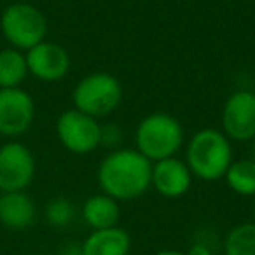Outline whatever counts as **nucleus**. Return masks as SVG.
Returning a JSON list of instances; mask_svg holds the SVG:
<instances>
[{"label": "nucleus", "mask_w": 255, "mask_h": 255, "mask_svg": "<svg viewBox=\"0 0 255 255\" xmlns=\"http://www.w3.org/2000/svg\"><path fill=\"white\" fill-rule=\"evenodd\" d=\"M254 219H255V201H254Z\"/></svg>", "instance_id": "obj_24"}, {"label": "nucleus", "mask_w": 255, "mask_h": 255, "mask_svg": "<svg viewBox=\"0 0 255 255\" xmlns=\"http://www.w3.org/2000/svg\"><path fill=\"white\" fill-rule=\"evenodd\" d=\"M35 119V103L21 88H0V135L19 136Z\"/></svg>", "instance_id": "obj_9"}, {"label": "nucleus", "mask_w": 255, "mask_h": 255, "mask_svg": "<svg viewBox=\"0 0 255 255\" xmlns=\"http://www.w3.org/2000/svg\"><path fill=\"white\" fill-rule=\"evenodd\" d=\"M56 135L68 152L84 156L100 147L102 126L95 117L70 109L61 112L56 119Z\"/></svg>", "instance_id": "obj_6"}, {"label": "nucleus", "mask_w": 255, "mask_h": 255, "mask_svg": "<svg viewBox=\"0 0 255 255\" xmlns=\"http://www.w3.org/2000/svg\"><path fill=\"white\" fill-rule=\"evenodd\" d=\"M61 255H82V247L81 245H68L63 248Z\"/></svg>", "instance_id": "obj_21"}, {"label": "nucleus", "mask_w": 255, "mask_h": 255, "mask_svg": "<svg viewBox=\"0 0 255 255\" xmlns=\"http://www.w3.org/2000/svg\"><path fill=\"white\" fill-rule=\"evenodd\" d=\"M35 203L25 191L0 194V224L5 229L25 231L35 222Z\"/></svg>", "instance_id": "obj_12"}, {"label": "nucleus", "mask_w": 255, "mask_h": 255, "mask_svg": "<svg viewBox=\"0 0 255 255\" xmlns=\"http://www.w3.org/2000/svg\"><path fill=\"white\" fill-rule=\"evenodd\" d=\"M227 185L233 192L240 196H255V161L240 159L233 161L227 168L226 175Z\"/></svg>", "instance_id": "obj_16"}, {"label": "nucleus", "mask_w": 255, "mask_h": 255, "mask_svg": "<svg viewBox=\"0 0 255 255\" xmlns=\"http://www.w3.org/2000/svg\"><path fill=\"white\" fill-rule=\"evenodd\" d=\"M231 163L233 147L222 131L205 128L191 136L185 152V164L191 170L192 177L205 182H215L224 178Z\"/></svg>", "instance_id": "obj_2"}, {"label": "nucleus", "mask_w": 255, "mask_h": 255, "mask_svg": "<svg viewBox=\"0 0 255 255\" xmlns=\"http://www.w3.org/2000/svg\"><path fill=\"white\" fill-rule=\"evenodd\" d=\"M28 74L44 82L61 81L70 70V56L67 49L56 42L42 40L26 51Z\"/></svg>", "instance_id": "obj_10"}, {"label": "nucleus", "mask_w": 255, "mask_h": 255, "mask_svg": "<svg viewBox=\"0 0 255 255\" xmlns=\"http://www.w3.org/2000/svg\"><path fill=\"white\" fill-rule=\"evenodd\" d=\"M35 177V157L21 142L0 147V192L25 191Z\"/></svg>", "instance_id": "obj_7"}, {"label": "nucleus", "mask_w": 255, "mask_h": 255, "mask_svg": "<svg viewBox=\"0 0 255 255\" xmlns=\"http://www.w3.org/2000/svg\"><path fill=\"white\" fill-rule=\"evenodd\" d=\"M185 254H187V255H213L212 248L206 247V245L201 243V241H198V243H192Z\"/></svg>", "instance_id": "obj_20"}, {"label": "nucleus", "mask_w": 255, "mask_h": 255, "mask_svg": "<svg viewBox=\"0 0 255 255\" xmlns=\"http://www.w3.org/2000/svg\"><path fill=\"white\" fill-rule=\"evenodd\" d=\"M222 133L234 142L255 138V91L240 89L227 96L222 109Z\"/></svg>", "instance_id": "obj_8"}, {"label": "nucleus", "mask_w": 255, "mask_h": 255, "mask_svg": "<svg viewBox=\"0 0 255 255\" xmlns=\"http://www.w3.org/2000/svg\"><path fill=\"white\" fill-rule=\"evenodd\" d=\"M154 255H187V254H185V252H180V250H159Z\"/></svg>", "instance_id": "obj_22"}, {"label": "nucleus", "mask_w": 255, "mask_h": 255, "mask_svg": "<svg viewBox=\"0 0 255 255\" xmlns=\"http://www.w3.org/2000/svg\"><path fill=\"white\" fill-rule=\"evenodd\" d=\"M136 150L150 163L173 157L184 143V128L177 117L166 112H152L143 117L135 131Z\"/></svg>", "instance_id": "obj_3"}, {"label": "nucleus", "mask_w": 255, "mask_h": 255, "mask_svg": "<svg viewBox=\"0 0 255 255\" xmlns=\"http://www.w3.org/2000/svg\"><path fill=\"white\" fill-rule=\"evenodd\" d=\"M152 163L136 149H116L98 166V185L116 201L138 199L150 187Z\"/></svg>", "instance_id": "obj_1"}, {"label": "nucleus", "mask_w": 255, "mask_h": 255, "mask_svg": "<svg viewBox=\"0 0 255 255\" xmlns=\"http://www.w3.org/2000/svg\"><path fill=\"white\" fill-rule=\"evenodd\" d=\"M74 109L95 119L110 116L123 100L121 82L107 72H93L77 82L72 93Z\"/></svg>", "instance_id": "obj_4"}, {"label": "nucleus", "mask_w": 255, "mask_h": 255, "mask_svg": "<svg viewBox=\"0 0 255 255\" xmlns=\"http://www.w3.org/2000/svg\"><path fill=\"white\" fill-rule=\"evenodd\" d=\"M82 255H128L131 250V236L123 227L96 229L81 243Z\"/></svg>", "instance_id": "obj_13"}, {"label": "nucleus", "mask_w": 255, "mask_h": 255, "mask_svg": "<svg viewBox=\"0 0 255 255\" xmlns=\"http://www.w3.org/2000/svg\"><path fill=\"white\" fill-rule=\"evenodd\" d=\"M46 219L56 229H65L75 219V206L67 198H54L46 206Z\"/></svg>", "instance_id": "obj_18"}, {"label": "nucleus", "mask_w": 255, "mask_h": 255, "mask_svg": "<svg viewBox=\"0 0 255 255\" xmlns=\"http://www.w3.org/2000/svg\"><path fill=\"white\" fill-rule=\"evenodd\" d=\"M192 173L185 161L177 157H166V159L156 161L152 164V175H150V185L159 192L163 198L177 199L182 198L191 189Z\"/></svg>", "instance_id": "obj_11"}, {"label": "nucleus", "mask_w": 255, "mask_h": 255, "mask_svg": "<svg viewBox=\"0 0 255 255\" xmlns=\"http://www.w3.org/2000/svg\"><path fill=\"white\" fill-rule=\"evenodd\" d=\"M226 255H255V222L238 224L224 240Z\"/></svg>", "instance_id": "obj_17"}, {"label": "nucleus", "mask_w": 255, "mask_h": 255, "mask_svg": "<svg viewBox=\"0 0 255 255\" xmlns=\"http://www.w3.org/2000/svg\"><path fill=\"white\" fill-rule=\"evenodd\" d=\"M252 152H254V157H252V159L255 161V143H254V150H252Z\"/></svg>", "instance_id": "obj_23"}, {"label": "nucleus", "mask_w": 255, "mask_h": 255, "mask_svg": "<svg viewBox=\"0 0 255 255\" xmlns=\"http://www.w3.org/2000/svg\"><path fill=\"white\" fill-rule=\"evenodd\" d=\"M124 138V133L121 129V126L117 124H105L102 126V140H100V145L105 147H117Z\"/></svg>", "instance_id": "obj_19"}, {"label": "nucleus", "mask_w": 255, "mask_h": 255, "mask_svg": "<svg viewBox=\"0 0 255 255\" xmlns=\"http://www.w3.org/2000/svg\"><path fill=\"white\" fill-rule=\"evenodd\" d=\"M0 30L11 47L28 51L46 40L47 19L35 5L28 2H14L0 14Z\"/></svg>", "instance_id": "obj_5"}, {"label": "nucleus", "mask_w": 255, "mask_h": 255, "mask_svg": "<svg viewBox=\"0 0 255 255\" xmlns=\"http://www.w3.org/2000/svg\"><path fill=\"white\" fill-rule=\"evenodd\" d=\"M82 219L84 222L91 227L93 231L96 229H107V227L117 226L121 217L119 201L107 194H95L88 198L82 205Z\"/></svg>", "instance_id": "obj_14"}, {"label": "nucleus", "mask_w": 255, "mask_h": 255, "mask_svg": "<svg viewBox=\"0 0 255 255\" xmlns=\"http://www.w3.org/2000/svg\"><path fill=\"white\" fill-rule=\"evenodd\" d=\"M28 75L26 56L16 47L0 51V88H19Z\"/></svg>", "instance_id": "obj_15"}]
</instances>
